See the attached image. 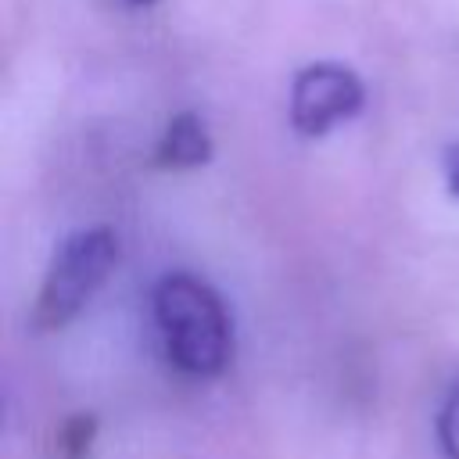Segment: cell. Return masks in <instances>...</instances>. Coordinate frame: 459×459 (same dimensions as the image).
<instances>
[{
	"label": "cell",
	"instance_id": "5",
	"mask_svg": "<svg viewBox=\"0 0 459 459\" xmlns=\"http://www.w3.org/2000/svg\"><path fill=\"white\" fill-rule=\"evenodd\" d=\"M93 437H97V416L93 412L68 416L61 423V430H57V452H61V459H86Z\"/></svg>",
	"mask_w": 459,
	"mask_h": 459
},
{
	"label": "cell",
	"instance_id": "1",
	"mask_svg": "<svg viewBox=\"0 0 459 459\" xmlns=\"http://www.w3.org/2000/svg\"><path fill=\"white\" fill-rule=\"evenodd\" d=\"M154 319L169 359L190 377H215L230 366L233 326L222 298L190 273H169L154 287Z\"/></svg>",
	"mask_w": 459,
	"mask_h": 459
},
{
	"label": "cell",
	"instance_id": "4",
	"mask_svg": "<svg viewBox=\"0 0 459 459\" xmlns=\"http://www.w3.org/2000/svg\"><path fill=\"white\" fill-rule=\"evenodd\" d=\"M208 158H212V136H208L204 118L194 115V111H179L165 126V136L154 151V165H161V169H194V165H204Z\"/></svg>",
	"mask_w": 459,
	"mask_h": 459
},
{
	"label": "cell",
	"instance_id": "8",
	"mask_svg": "<svg viewBox=\"0 0 459 459\" xmlns=\"http://www.w3.org/2000/svg\"><path fill=\"white\" fill-rule=\"evenodd\" d=\"M133 4H154V0H133Z\"/></svg>",
	"mask_w": 459,
	"mask_h": 459
},
{
	"label": "cell",
	"instance_id": "3",
	"mask_svg": "<svg viewBox=\"0 0 459 459\" xmlns=\"http://www.w3.org/2000/svg\"><path fill=\"white\" fill-rule=\"evenodd\" d=\"M362 82L348 65L319 61L294 75L290 86V122L301 136H323L337 122H348L362 108Z\"/></svg>",
	"mask_w": 459,
	"mask_h": 459
},
{
	"label": "cell",
	"instance_id": "2",
	"mask_svg": "<svg viewBox=\"0 0 459 459\" xmlns=\"http://www.w3.org/2000/svg\"><path fill=\"white\" fill-rule=\"evenodd\" d=\"M115 262H118V237L108 226L75 230L72 237H65L36 294L32 330L50 333V330L68 326L79 316V308L97 294V287L108 280Z\"/></svg>",
	"mask_w": 459,
	"mask_h": 459
},
{
	"label": "cell",
	"instance_id": "7",
	"mask_svg": "<svg viewBox=\"0 0 459 459\" xmlns=\"http://www.w3.org/2000/svg\"><path fill=\"white\" fill-rule=\"evenodd\" d=\"M445 183H448V194L459 197V143L445 151Z\"/></svg>",
	"mask_w": 459,
	"mask_h": 459
},
{
	"label": "cell",
	"instance_id": "6",
	"mask_svg": "<svg viewBox=\"0 0 459 459\" xmlns=\"http://www.w3.org/2000/svg\"><path fill=\"white\" fill-rule=\"evenodd\" d=\"M437 441H441L445 459H459V380L452 384V391L441 402V412H437Z\"/></svg>",
	"mask_w": 459,
	"mask_h": 459
}]
</instances>
